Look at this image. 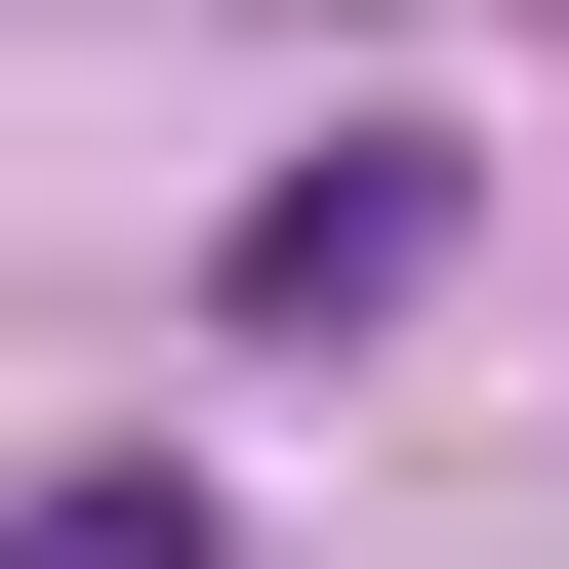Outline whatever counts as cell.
<instances>
[{
	"label": "cell",
	"instance_id": "obj_1",
	"mask_svg": "<svg viewBox=\"0 0 569 569\" xmlns=\"http://www.w3.org/2000/svg\"><path fill=\"white\" fill-rule=\"evenodd\" d=\"M407 284H448V163L367 122V163H284V203H244V284H203V326H244V367H367Z\"/></svg>",
	"mask_w": 569,
	"mask_h": 569
},
{
	"label": "cell",
	"instance_id": "obj_2",
	"mask_svg": "<svg viewBox=\"0 0 569 569\" xmlns=\"http://www.w3.org/2000/svg\"><path fill=\"white\" fill-rule=\"evenodd\" d=\"M0 569H203V488H41V529H0Z\"/></svg>",
	"mask_w": 569,
	"mask_h": 569
}]
</instances>
